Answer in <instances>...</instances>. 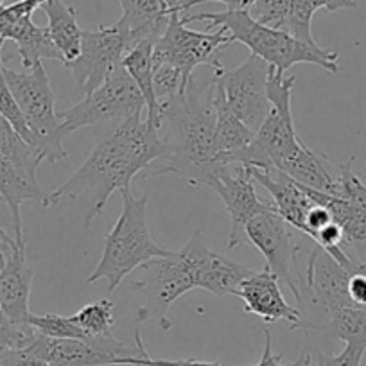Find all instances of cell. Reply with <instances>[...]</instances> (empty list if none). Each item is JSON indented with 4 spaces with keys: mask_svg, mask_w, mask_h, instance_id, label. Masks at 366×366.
I'll return each instance as SVG.
<instances>
[{
    "mask_svg": "<svg viewBox=\"0 0 366 366\" xmlns=\"http://www.w3.org/2000/svg\"><path fill=\"white\" fill-rule=\"evenodd\" d=\"M167 147L160 132L149 124L142 115L126 119L115 126L104 139L92 149L81 167L49 194V207L58 205L63 199L88 198L83 227L101 216L108 199L115 191H128L137 174L153 165L154 160H164Z\"/></svg>",
    "mask_w": 366,
    "mask_h": 366,
    "instance_id": "6da1fadb",
    "label": "cell"
},
{
    "mask_svg": "<svg viewBox=\"0 0 366 366\" xmlns=\"http://www.w3.org/2000/svg\"><path fill=\"white\" fill-rule=\"evenodd\" d=\"M214 79L202 84L191 77L187 90L164 101L160 117V137L165 153L158 174L172 172L192 185L205 187L216 167V110Z\"/></svg>",
    "mask_w": 366,
    "mask_h": 366,
    "instance_id": "7a4b0ae2",
    "label": "cell"
},
{
    "mask_svg": "<svg viewBox=\"0 0 366 366\" xmlns=\"http://www.w3.org/2000/svg\"><path fill=\"white\" fill-rule=\"evenodd\" d=\"M185 24L207 22L209 29H224L232 41H241L249 52L262 58L279 72H286L298 63H311L330 74H340V52L309 45L284 29H273L257 22L249 9H227L219 13L182 15Z\"/></svg>",
    "mask_w": 366,
    "mask_h": 366,
    "instance_id": "3957f363",
    "label": "cell"
},
{
    "mask_svg": "<svg viewBox=\"0 0 366 366\" xmlns=\"http://www.w3.org/2000/svg\"><path fill=\"white\" fill-rule=\"evenodd\" d=\"M122 212L104 239V248L96 269L92 271L86 284L107 280L108 290L115 291L122 280L139 269L144 262L171 253L154 242L147 228V202L149 196L140 198L132 194V189L121 191Z\"/></svg>",
    "mask_w": 366,
    "mask_h": 366,
    "instance_id": "277c9868",
    "label": "cell"
},
{
    "mask_svg": "<svg viewBox=\"0 0 366 366\" xmlns=\"http://www.w3.org/2000/svg\"><path fill=\"white\" fill-rule=\"evenodd\" d=\"M4 77L22 110L27 128L33 133V149L51 164L66 160L69 153L63 147L65 133L54 110L56 96L44 65L38 63L24 72L4 66Z\"/></svg>",
    "mask_w": 366,
    "mask_h": 366,
    "instance_id": "5b68a950",
    "label": "cell"
},
{
    "mask_svg": "<svg viewBox=\"0 0 366 366\" xmlns=\"http://www.w3.org/2000/svg\"><path fill=\"white\" fill-rule=\"evenodd\" d=\"M146 108L142 92L135 84L124 66L107 77L101 86L83 97L81 103L69 110L58 112L65 137L83 128H103L108 124H121L126 119L142 115Z\"/></svg>",
    "mask_w": 366,
    "mask_h": 366,
    "instance_id": "8992f818",
    "label": "cell"
},
{
    "mask_svg": "<svg viewBox=\"0 0 366 366\" xmlns=\"http://www.w3.org/2000/svg\"><path fill=\"white\" fill-rule=\"evenodd\" d=\"M350 274L332 255L315 244L305 267V286L300 287L302 298L298 304L304 315L302 330L315 332L323 329L332 312L354 304L348 295Z\"/></svg>",
    "mask_w": 366,
    "mask_h": 366,
    "instance_id": "52a82bcc",
    "label": "cell"
},
{
    "mask_svg": "<svg viewBox=\"0 0 366 366\" xmlns=\"http://www.w3.org/2000/svg\"><path fill=\"white\" fill-rule=\"evenodd\" d=\"M140 274L132 282L144 295V305L137 312V323L157 320L164 330L171 329L167 312L176 300L194 290L191 267L179 252L154 257L139 267Z\"/></svg>",
    "mask_w": 366,
    "mask_h": 366,
    "instance_id": "ba28073f",
    "label": "cell"
},
{
    "mask_svg": "<svg viewBox=\"0 0 366 366\" xmlns=\"http://www.w3.org/2000/svg\"><path fill=\"white\" fill-rule=\"evenodd\" d=\"M182 15V11H174L171 15L164 34L154 44L153 61L169 63L191 79L198 66L209 65L216 69L223 65L221 52L234 41L224 29H217L216 33L187 29Z\"/></svg>",
    "mask_w": 366,
    "mask_h": 366,
    "instance_id": "9c48e42d",
    "label": "cell"
},
{
    "mask_svg": "<svg viewBox=\"0 0 366 366\" xmlns=\"http://www.w3.org/2000/svg\"><path fill=\"white\" fill-rule=\"evenodd\" d=\"M269 69L262 58L249 54L237 69H224L221 65L212 70L214 81L223 88L230 108L253 132L260 128L271 110L267 97Z\"/></svg>",
    "mask_w": 366,
    "mask_h": 366,
    "instance_id": "30bf717a",
    "label": "cell"
},
{
    "mask_svg": "<svg viewBox=\"0 0 366 366\" xmlns=\"http://www.w3.org/2000/svg\"><path fill=\"white\" fill-rule=\"evenodd\" d=\"M205 187L214 189L224 203L230 216V234H228V249H235L244 244L246 227L249 219L260 212L273 209L269 202H264L255 192V179L252 176V167L242 164L224 165L216 162L212 174Z\"/></svg>",
    "mask_w": 366,
    "mask_h": 366,
    "instance_id": "8fae6325",
    "label": "cell"
},
{
    "mask_svg": "<svg viewBox=\"0 0 366 366\" xmlns=\"http://www.w3.org/2000/svg\"><path fill=\"white\" fill-rule=\"evenodd\" d=\"M128 51V40L117 22L114 26L83 31L79 56L66 66L76 79L81 96H88L101 86L122 65V58Z\"/></svg>",
    "mask_w": 366,
    "mask_h": 366,
    "instance_id": "7c38bea8",
    "label": "cell"
},
{
    "mask_svg": "<svg viewBox=\"0 0 366 366\" xmlns=\"http://www.w3.org/2000/svg\"><path fill=\"white\" fill-rule=\"evenodd\" d=\"M297 228L284 221L273 209L257 214L246 227V239L259 249L266 259V267L286 284L300 302V286L291 273V266L300 255V244L297 241Z\"/></svg>",
    "mask_w": 366,
    "mask_h": 366,
    "instance_id": "4fadbf2b",
    "label": "cell"
},
{
    "mask_svg": "<svg viewBox=\"0 0 366 366\" xmlns=\"http://www.w3.org/2000/svg\"><path fill=\"white\" fill-rule=\"evenodd\" d=\"M31 348L49 366H117L122 357L137 355L135 347H126L114 334L88 340H58L38 332Z\"/></svg>",
    "mask_w": 366,
    "mask_h": 366,
    "instance_id": "5bb4252c",
    "label": "cell"
},
{
    "mask_svg": "<svg viewBox=\"0 0 366 366\" xmlns=\"http://www.w3.org/2000/svg\"><path fill=\"white\" fill-rule=\"evenodd\" d=\"M191 267L194 286L216 297L237 295L239 286L248 279L253 269L212 252L203 232H194L189 242L178 249Z\"/></svg>",
    "mask_w": 366,
    "mask_h": 366,
    "instance_id": "9a60e30c",
    "label": "cell"
},
{
    "mask_svg": "<svg viewBox=\"0 0 366 366\" xmlns=\"http://www.w3.org/2000/svg\"><path fill=\"white\" fill-rule=\"evenodd\" d=\"M26 239L0 244V307L11 320L31 325L29 311L33 269L26 257Z\"/></svg>",
    "mask_w": 366,
    "mask_h": 366,
    "instance_id": "2e32d148",
    "label": "cell"
},
{
    "mask_svg": "<svg viewBox=\"0 0 366 366\" xmlns=\"http://www.w3.org/2000/svg\"><path fill=\"white\" fill-rule=\"evenodd\" d=\"M235 297L244 302L246 312L259 316L264 323L287 322L295 330L304 327L300 307L287 304L280 291V280L267 267L259 273L253 271L248 279L242 280Z\"/></svg>",
    "mask_w": 366,
    "mask_h": 366,
    "instance_id": "e0dca14e",
    "label": "cell"
},
{
    "mask_svg": "<svg viewBox=\"0 0 366 366\" xmlns=\"http://www.w3.org/2000/svg\"><path fill=\"white\" fill-rule=\"evenodd\" d=\"M252 176L259 185H262L267 194L273 199V210L282 217L284 221L297 228L300 234L305 232V217L312 207V198L309 196L307 189L295 182L291 176L279 169H262L252 167Z\"/></svg>",
    "mask_w": 366,
    "mask_h": 366,
    "instance_id": "ac0fdd59",
    "label": "cell"
},
{
    "mask_svg": "<svg viewBox=\"0 0 366 366\" xmlns=\"http://www.w3.org/2000/svg\"><path fill=\"white\" fill-rule=\"evenodd\" d=\"M122 8L117 26L126 34L129 49L144 40L158 41L167 27L169 19L178 8L165 0H119Z\"/></svg>",
    "mask_w": 366,
    "mask_h": 366,
    "instance_id": "d6986e66",
    "label": "cell"
},
{
    "mask_svg": "<svg viewBox=\"0 0 366 366\" xmlns=\"http://www.w3.org/2000/svg\"><path fill=\"white\" fill-rule=\"evenodd\" d=\"M0 196L11 212L15 239L24 241L20 209L26 202H36L41 207H49V194L41 191L36 178H31L26 172L20 171L13 162L0 157Z\"/></svg>",
    "mask_w": 366,
    "mask_h": 366,
    "instance_id": "ffe728a7",
    "label": "cell"
},
{
    "mask_svg": "<svg viewBox=\"0 0 366 366\" xmlns=\"http://www.w3.org/2000/svg\"><path fill=\"white\" fill-rule=\"evenodd\" d=\"M47 15V33L61 56V63L69 66L81 52L83 29L77 24V11L63 0H45L41 6Z\"/></svg>",
    "mask_w": 366,
    "mask_h": 366,
    "instance_id": "44dd1931",
    "label": "cell"
},
{
    "mask_svg": "<svg viewBox=\"0 0 366 366\" xmlns=\"http://www.w3.org/2000/svg\"><path fill=\"white\" fill-rule=\"evenodd\" d=\"M154 44L153 40H144L137 44L135 47L129 49L122 58V66L126 72L132 76L139 90L142 92L144 101H146V121L149 122L153 128L160 129V117H162V107L158 101L157 94H154V61H153V51Z\"/></svg>",
    "mask_w": 366,
    "mask_h": 366,
    "instance_id": "7402d4cb",
    "label": "cell"
},
{
    "mask_svg": "<svg viewBox=\"0 0 366 366\" xmlns=\"http://www.w3.org/2000/svg\"><path fill=\"white\" fill-rule=\"evenodd\" d=\"M2 40H11L16 44L19 56L24 69H33L41 59L61 61L58 49L52 44L47 27H38L33 22V15H24L16 19L2 34Z\"/></svg>",
    "mask_w": 366,
    "mask_h": 366,
    "instance_id": "603a6c76",
    "label": "cell"
},
{
    "mask_svg": "<svg viewBox=\"0 0 366 366\" xmlns=\"http://www.w3.org/2000/svg\"><path fill=\"white\" fill-rule=\"evenodd\" d=\"M214 79V77H212ZM214 110H216V158L235 153L252 142L255 132L235 115L224 92L214 81Z\"/></svg>",
    "mask_w": 366,
    "mask_h": 366,
    "instance_id": "cb8c5ba5",
    "label": "cell"
},
{
    "mask_svg": "<svg viewBox=\"0 0 366 366\" xmlns=\"http://www.w3.org/2000/svg\"><path fill=\"white\" fill-rule=\"evenodd\" d=\"M307 189L315 202L323 203L332 214V219L341 227L345 242H366V199L365 202H348L334 194Z\"/></svg>",
    "mask_w": 366,
    "mask_h": 366,
    "instance_id": "d4e9b609",
    "label": "cell"
},
{
    "mask_svg": "<svg viewBox=\"0 0 366 366\" xmlns=\"http://www.w3.org/2000/svg\"><path fill=\"white\" fill-rule=\"evenodd\" d=\"M0 157L13 162L20 171H24L31 178H36L38 167L44 160L2 115H0Z\"/></svg>",
    "mask_w": 366,
    "mask_h": 366,
    "instance_id": "484cf974",
    "label": "cell"
},
{
    "mask_svg": "<svg viewBox=\"0 0 366 366\" xmlns=\"http://www.w3.org/2000/svg\"><path fill=\"white\" fill-rule=\"evenodd\" d=\"M74 322L84 330L88 337H99L114 334V302L103 300L92 302L72 316Z\"/></svg>",
    "mask_w": 366,
    "mask_h": 366,
    "instance_id": "4316f807",
    "label": "cell"
},
{
    "mask_svg": "<svg viewBox=\"0 0 366 366\" xmlns=\"http://www.w3.org/2000/svg\"><path fill=\"white\" fill-rule=\"evenodd\" d=\"M2 45L4 40H0V115L15 128V132L33 147L34 139L33 133L27 128V122L24 119L22 110H20L19 103H16L15 96H13L11 88H9L8 81L4 77V61H2Z\"/></svg>",
    "mask_w": 366,
    "mask_h": 366,
    "instance_id": "83f0119b",
    "label": "cell"
},
{
    "mask_svg": "<svg viewBox=\"0 0 366 366\" xmlns=\"http://www.w3.org/2000/svg\"><path fill=\"white\" fill-rule=\"evenodd\" d=\"M29 323L34 330L47 337H58V340H88L84 330L72 320V316L61 315H31Z\"/></svg>",
    "mask_w": 366,
    "mask_h": 366,
    "instance_id": "f1b7e54d",
    "label": "cell"
},
{
    "mask_svg": "<svg viewBox=\"0 0 366 366\" xmlns=\"http://www.w3.org/2000/svg\"><path fill=\"white\" fill-rule=\"evenodd\" d=\"M36 334L38 332L34 330L33 325L16 323L0 307V354L29 347L34 337H36Z\"/></svg>",
    "mask_w": 366,
    "mask_h": 366,
    "instance_id": "f546056e",
    "label": "cell"
},
{
    "mask_svg": "<svg viewBox=\"0 0 366 366\" xmlns=\"http://www.w3.org/2000/svg\"><path fill=\"white\" fill-rule=\"evenodd\" d=\"M291 0H257L249 8L253 19L273 29H284Z\"/></svg>",
    "mask_w": 366,
    "mask_h": 366,
    "instance_id": "4dcf8cb0",
    "label": "cell"
},
{
    "mask_svg": "<svg viewBox=\"0 0 366 366\" xmlns=\"http://www.w3.org/2000/svg\"><path fill=\"white\" fill-rule=\"evenodd\" d=\"M365 352L366 343H362V341H350V343H345V348L340 354L315 352L311 357L315 366H361Z\"/></svg>",
    "mask_w": 366,
    "mask_h": 366,
    "instance_id": "1f68e13d",
    "label": "cell"
},
{
    "mask_svg": "<svg viewBox=\"0 0 366 366\" xmlns=\"http://www.w3.org/2000/svg\"><path fill=\"white\" fill-rule=\"evenodd\" d=\"M0 366H49L41 355L29 347L16 348V350H8L0 354Z\"/></svg>",
    "mask_w": 366,
    "mask_h": 366,
    "instance_id": "d6a6232c",
    "label": "cell"
},
{
    "mask_svg": "<svg viewBox=\"0 0 366 366\" xmlns=\"http://www.w3.org/2000/svg\"><path fill=\"white\" fill-rule=\"evenodd\" d=\"M264 352H262V357L257 365L253 366H311L312 365V357L309 352L304 350V354L297 359L295 362H290V365H282L280 359L282 355H274L273 354V340H271V332L269 330H264Z\"/></svg>",
    "mask_w": 366,
    "mask_h": 366,
    "instance_id": "836d02e7",
    "label": "cell"
},
{
    "mask_svg": "<svg viewBox=\"0 0 366 366\" xmlns=\"http://www.w3.org/2000/svg\"><path fill=\"white\" fill-rule=\"evenodd\" d=\"M348 295L350 300L357 305H366V273L362 271H355L350 274L348 280Z\"/></svg>",
    "mask_w": 366,
    "mask_h": 366,
    "instance_id": "e575fe53",
    "label": "cell"
},
{
    "mask_svg": "<svg viewBox=\"0 0 366 366\" xmlns=\"http://www.w3.org/2000/svg\"><path fill=\"white\" fill-rule=\"evenodd\" d=\"M135 345H137V350H139L137 352V355H132V357H122L121 361H119L117 366H154L147 361V355H149V352H147L146 345H144L140 330H137L135 332Z\"/></svg>",
    "mask_w": 366,
    "mask_h": 366,
    "instance_id": "d590c367",
    "label": "cell"
},
{
    "mask_svg": "<svg viewBox=\"0 0 366 366\" xmlns=\"http://www.w3.org/2000/svg\"><path fill=\"white\" fill-rule=\"evenodd\" d=\"M209 2H219V4H224L228 9H249L257 0H185L182 4V11H189L194 6L209 4Z\"/></svg>",
    "mask_w": 366,
    "mask_h": 366,
    "instance_id": "8d00e7d4",
    "label": "cell"
},
{
    "mask_svg": "<svg viewBox=\"0 0 366 366\" xmlns=\"http://www.w3.org/2000/svg\"><path fill=\"white\" fill-rule=\"evenodd\" d=\"M312 8L318 11V9H327L329 13L341 11V9H354L357 8V2L355 0H309Z\"/></svg>",
    "mask_w": 366,
    "mask_h": 366,
    "instance_id": "74e56055",
    "label": "cell"
},
{
    "mask_svg": "<svg viewBox=\"0 0 366 366\" xmlns=\"http://www.w3.org/2000/svg\"><path fill=\"white\" fill-rule=\"evenodd\" d=\"M147 361L154 366H223L221 362L198 361V359H178V361H169V359H153L147 355Z\"/></svg>",
    "mask_w": 366,
    "mask_h": 366,
    "instance_id": "f35d334b",
    "label": "cell"
},
{
    "mask_svg": "<svg viewBox=\"0 0 366 366\" xmlns=\"http://www.w3.org/2000/svg\"><path fill=\"white\" fill-rule=\"evenodd\" d=\"M22 2L27 6V9H29L31 13H34L38 8H41V6H44L45 0H22Z\"/></svg>",
    "mask_w": 366,
    "mask_h": 366,
    "instance_id": "ab89813d",
    "label": "cell"
},
{
    "mask_svg": "<svg viewBox=\"0 0 366 366\" xmlns=\"http://www.w3.org/2000/svg\"><path fill=\"white\" fill-rule=\"evenodd\" d=\"M0 203H4V199H2V196H0ZM13 241H15V237H9V235L6 234L4 228L0 227V242H4V244H11Z\"/></svg>",
    "mask_w": 366,
    "mask_h": 366,
    "instance_id": "60d3db41",
    "label": "cell"
},
{
    "mask_svg": "<svg viewBox=\"0 0 366 366\" xmlns=\"http://www.w3.org/2000/svg\"><path fill=\"white\" fill-rule=\"evenodd\" d=\"M359 271H362V273H366V262H365V264H359Z\"/></svg>",
    "mask_w": 366,
    "mask_h": 366,
    "instance_id": "b9f144b4",
    "label": "cell"
},
{
    "mask_svg": "<svg viewBox=\"0 0 366 366\" xmlns=\"http://www.w3.org/2000/svg\"><path fill=\"white\" fill-rule=\"evenodd\" d=\"M4 2H6V0H0V9L4 8Z\"/></svg>",
    "mask_w": 366,
    "mask_h": 366,
    "instance_id": "7bdbcfd3",
    "label": "cell"
},
{
    "mask_svg": "<svg viewBox=\"0 0 366 366\" xmlns=\"http://www.w3.org/2000/svg\"><path fill=\"white\" fill-rule=\"evenodd\" d=\"M0 244H4V242H0Z\"/></svg>",
    "mask_w": 366,
    "mask_h": 366,
    "instance_id": "ee69618b",
    "label": "cell"
}]
</instances>
